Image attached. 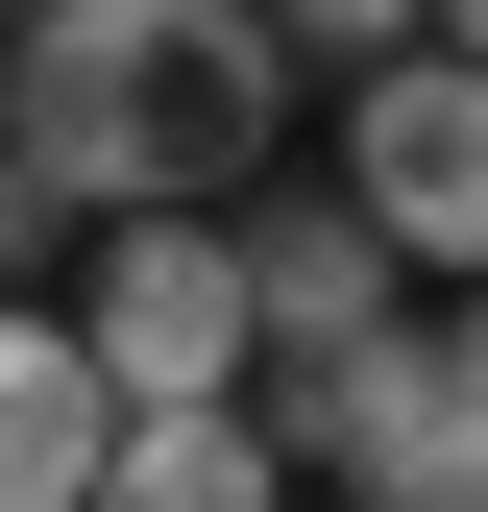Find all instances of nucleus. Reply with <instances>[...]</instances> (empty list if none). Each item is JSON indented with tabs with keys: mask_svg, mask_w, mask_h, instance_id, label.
<instances>
[{
	"mask_svg": "<svg viewBox=\"0 0 488 512\" xmlns=\"http://www.w3.org/2000/svg\"><path fill=\"white\" fill-rule=\"evenodd\" d=\"M49 317L122 366V415H244L269 391V269H244V220H122Z\"/></svg>",
	"mask_w": 488,
	"mask_h": 512,
	"instance_id": "2",
	"label": "nucleus"
},
{
	"mask_svg": "<svg viewBox=\"0 0 488 512\" xmlns=\"http://www.w3.org/2000/svg\"><path fill=\"white\" fill-rule=\"evenodd\" d=\"M98 512H293V439L269 415H147V464H122Z\"/></svg>",
	"mask_w": 488,
	"mask_h": 512,
	"instance_id": "6",
	"label": "nucleus"
},
{
	"mask_svg": "<svg viewBox=\"0 0 488 512\" xmlns=\"http://www.w3.org/2000/svg\"><path fill=\"white\" fill-rule=\"evenodd\" d=\"M122 464H147V415H122V366L74 342V317H25V342H0V512H98Z\"/></svg>",
	"mask_w": 488,
	"mask_h": 512,
	"instance_id": "4",
	"label": "nucleus"
},
{
	"mask_svg": "<svg viewBox=\"0 0 488 512\" xmlns=\"http://www.w3.org/2000/svg\"><path fill=\"white\" fill-rule=\"evenodd\" d=\"M440 49H488V0H440Z\"/></svg>",
	"mask_w": 488,
	"mask_h": 512,
	"instance_id": "8",
	"label": "nucleus"
},
{
	"mask_svg": "<svg viewBox=\"0 0 488 512\" xmlns=\"http://www.w3.org/2000/svg\"><path fill=\"white\" fill-rule=\"evenodd\" d=\"M269 25H293V74L366 98V74H415V49H440V0H269Z\"/></svg>",
	"mask_w": 488,
	"mask_h": 512,
	"instance_id": "7",
	"label": "nucleus"
},
{
	"mask_svg": "<svg viewBox=\"0 0 488 512\" xmlns=\"http://www.w3.org/2000/svg\"><path fill=\"white\" fill-rule=\"evenodd\" d=\"M293 147V25L269 0H25L0 49V244L74 269L122 220H244Z\"/></svg>",
	"mask_w": 488,
	"mask_h": 512,
	"instance_id": "1",
	"label": "nucleus"
},
{
	"mask_svg": "<svg viewBox=\"0 0 488 512\" xmlns=\"http://www.w3.org/2000/svg\"><path fill=\"white\" fill-rule=\"evenodd\" d=\"M342 512H488V293H440V342H415V391H391Z\"/></svg>",
	"mask_w": 488,
	"mask_h": 512,
	"instance_id": "5",
	"label": "nucleus"
},
{
	"mask_svg": "<svg viewBox=\"0 0 488 512\" xmlns=\"http://www.w3.org/2000/svg\"><path fill=\"white\" fill-rule=\"evenodd\" d=\"M342 196L391 220L440 293H488V49H415V74L342 98Z\"/></svg>",
	"mask_w": 488,
	"mask_h": 512,
	"instance_id": "3",
	"label": "nucleus"
}]
</instances>
